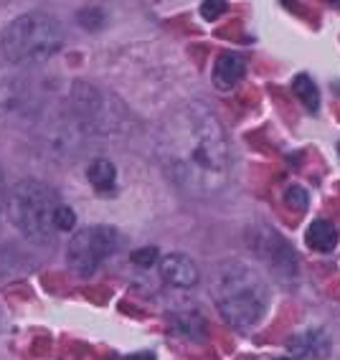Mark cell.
<instances>
[{"label":"cell","instance_id":"1","mask_svg":"<svg viewBox=\"0 0 340 360\" xmlns=\"http://www.w3.org/2000/svg\"><path fill=\"white\" fill-rule=\"evenodd\" d=\"M168 178L191 195H211L226 186L229 140L224 124L206 104H186L168 117L158 137Z\"/></svg>","mask_w":340,"mask_h":360},{"label":"cell","instance_id":"2","mask_svg":"<svg viewBox=\"0 0 340 360\" xmlns=\"http://www.w3.org/2000/svg\"><path fill=\"white\" fill-rule=\"evenodd\" d=\"M213 302L229 325L239 330L257 328L270 309V284L246 262L229 259L213 274Z\"/></svg>","mask_w":340,"mask_h":360},{"label":"cell","instance_id":"3","mask_svg":"<svg viewBox=\"0 0 340 360\" xmlns=\"http://www.w3.org/2000/svg\"><path fill=\"white\" fill-rule=\"evenodd\" d=\"M61 44H64L61 23L41 11L18 15L0 33V51L8 64L15 66L44 64L53 53L61 51Z\"/></svg>","mask_w":340,"mask_h":360},{"label":"cell","instance_id":"4","mask_svg":"<svg viewBox=\"0 0 340 360\" xmlns=\"http://www.w3.org/2000/svg\"><path fill=\"white\" fill-rule=\"evenodd\" d=\"M58 206V198L51 188L41 180H20L15 183L8 195V216L13 221L28 241L33 244H51L53 241V208Z\"/></svg>","mask_w":340,"mask_h":360},{"label":"cell","instance_id":"5","mask_svg":"<svg viewBox=\"0 0 340 360\" xmlns=\"http://www.w3.org/2000/svg\"><path fill=\"white\" fill-rule=\"evenodd\" d=\"M120 244V236L112 226H87L71 236L66 246V262L82 277H89L99 269V264L112 257Z\"/></svg>","mask_w":340,"mask_h":360},{"label":"cell","instance_id":"6","mask_svg":"<svg viewBox=\"0 0 340 360\" xmlns=\"http://www.w3.org/2000/svg\"><path fill=\"white\" fill-rule=\"evenodd\" d=\"M254 249L262 257V262L275 271L277 277L289 282L297 277V257L292 254L289 244L284 241L275 229H262L254 236Z\"/></svg>","mask_w":340,"mask_h":360},{"label":"cell","instance_id":"7","mask_svg":"<svg viewBox=\"0 0 340 360\" xmlns=\"http://www.w3.org/2000/svg\"><path fill=\"white\" fill-rule=\"evenodd\" d=\"M158 271H160L163 282L175 287V290H193L201 282L199 266L186 254H168V257H163L160 264H158Z\"/></svg>","mask_w":340,"mask_h":360},{"label":"cell","instance_id":"8","mask_svg":"<svg viewBox=\"0 0 340 360\" xmlns=\"http://www.w3.org/2000/svg\"><path fill=\"white\" fill-rule=\"evenodd\" d=\"M289 353L292 355H300V358H308V360H325L330 355V338H327L325 330H317V328H310V330H302L297 333L292 340L287 342Z\"/></svg>","mask_w":340,"mask_h":360},{"label":"cell","instance_id":"9","mask_svg":"<svg viewBox=\"0 0 340 360\" xmlns=\"http://www.w3.org/2000/svg\"><path fill=\"white\" fill-rule=\"evenodd\" d=\"M28 102V82L20 74L0 66V115L13 112Z\"/></svg>","mask_w":340,"mask_h":360},{"label":"cell","instance_id":"10","mask_svg":"<svg viewBox=\"0 0 340 360\" xmlns=\"http://www.w3.org/2000/svg\"><path fill=\"white\" fill-rule=\"evenodd\" d=\"M246 74V64L244 58L239 56V53H221L213 66V84H216L218 89L226 91V89H234Z\"/></svg>","mask_w":340,"mask_h":360},{"label":"cell","instance_id":"11","mask_svg":"<svg viewBox=\"0 0 340 360\" xmlns=\"http://www.w3.org/2000/svg\"><path fill=\"white\" fill-rule=\"evenodd\" d=\"M305 241H308L310 249L320 251V254H327V251H333L338 246V231H335V226L325 219H317L308 226V231H305Z\"/></svg>","mask_w":340,"mask_h":360},{"label":"cell","instance_id":"12","mask_svg":"<svg viewBox=\"0 0 340 360\" xmlns=\"http://www.w3.org/2000/svg\"><path fill=\"white\" fill-rule=\"evenodd\" d=\"M87 178H89V183L96 188V191H109V188L115 186L117 170L109 160L99 158V160H94L89 167H87Z\"/></svg>","mask_w":340,"mask_h":360},{"label":"cell","instance_id":"13","mask_svg":"<svg viewBox=\"0 0 340 360\" xmlns=\"http://www.w3.org/2000/svg\"><path fill=\"white\" fill-rule=\"evenodd\" d=\"M292 91H295L297 99H300L310 112L320 110V91H317V86H315L313 77H308V74H297L295 82H292Z\"/></svg>","mask_w":340,"mask_h":360},{"label":"cell","instance_id":"14","mask_svg":"<svg viewBox=\"0 0 340 360\" xmlns=\"http://www.w3.org/2000/svg\"><path fill=\"white\" fill-rule=\"evenodd\" d=\"M74 226H77L74 211H71L66 203H58V206L53 208V229H56V231H71Z\"/></svg>","mask_w":340,"mask_h":360},{"label":"cell","instance_id":"15","mask_svg":"<svg viewBox=\"0 0 340 360\" xmlns=\"http://www.w3.org/2000/svg\"><path fill=\"white\" fill-rule=\"evenodd\" d=\"M77 20L82 23L87 31H96V28L104 26V11L102 8H84V11H79L77 13Z\"/></svg>","mask_w":340,"mask_h":360},{"label":"cell","instance_id":"16","mask_svg":"<svg viewBox=\"0 0 340 360\" xmlns=\"http://www.w3.org/2000/svg\"><path fill=\"white\" fill-rule=\"evenodd\" d=\"M308 191L300 186H289L287 193H284V203H287L289 208H295V211H305L308 208Z\"/></svg>","mask_w":340,"mask_h":360},{"label":"cell","instance_id":"17","mask_svg":"<svg viewBox=\"0 0 340 360\" xmlns=\"http://www.w3.org/2000/svg\"><path fill=\"white\" fill-rule=\"evenodd\" d=\"M224 11H226V0H203V6H201V15L206 20H216Z\"/></svg>","mask_w":340,"mask_h":360},{"label":"cell","instance_id":"18","mask_svg":"<svg viewBox=\"0 0 340 360\" xmlns=\"http://www.w3.org/2000/svg\"><path fill=\"white\" fill-rule=\"evenodd\" d=\"M130 259H132L137 266H150V264L158 262V249H155V246H145V249L132 251V257Z\"/></svg>","mask_w":340,"mask_h":360},{"label":"cell","instance_id":"19","mask_svg":"<svg viewBox=\"0 0 340 360\" xmlns=\"http://www.w3.org/2000/svg\"><path fill=\"white\" fill-rule=\"evenodd\" d=\"M6 208V180H3V170H0V213Z\"/></svg>","mask_w":340,"mask_h":360},{"label":"cell","instance_id":"20","mask_svg":"<svg viewBox=\"0 0 340 360\" xmlns=\"http://www.w3.org/2000/svg\"><path fill=\"white\" fill-rule=\"evenodd\" d=\"M122 360H155L153 353H135V355H127V358Z\"/></svg>","mask_w":340,"mask_h":360},{"label":"cell","instance_id":"21","mask_svg":"<svg viewBox=\"0 0 340 360\" xmlns=\"http://www.w3.org/2000/svg\"><path fill=\"white\" fill-rule=\"evenodd\" d=\"M330 3H335V6H340V0H330Z\"/></svg>","mask_w":340,"mask_h":360},{"label":"cell","instance_id":"22","mask_svg":"<svg viewBox=\"0 0 340 360\" xmlns=\"http://www.w3.org/2000/svg\"><path fill=\"white\" fill-rule=\"evenodd\" d=\"M338 153H340V145H338Z\"/></svg>","mask_w":340,"mask_h":360}]
</instances>
